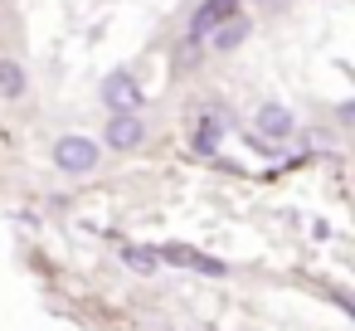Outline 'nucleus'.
I'll return each instance as SVG.
<instances>
[{"instance_id":"9d476101","label":"nucleus","mask_w":355,"mask_h":331,"mask_svg":"<svg viewBox=\"0 0 355 331\" xmlns=\"http://www.w3.org/2000/svg\"><path fill=\"white\" fill-rule=\"evenodd\" d=\"M190 268H195V273H205V278H224V273H229L219 258H205V253H195V258H190Z\"/></svg>"},{"instance_id":"6e6552de","label":"nucleus","mask_w":355,"mask_h":331,"mask_svg":"<svg viewBox=\"0 0 355 331\" xmlns=\"http://www.w3.org/2000/svg\"><path fill=\"white\" fill-rule=\"evenodd\" d=\"M243 40H248V20H243V15H239V20H224V25L214 30V49H219V54H234Z\"/></svg>"},{"instance_id":"7ed1b4c3","label":"nucleus","mask_w":355,"mask_h":331,"mask_svg":"<svg viewBox=\"0 0 355 331\" xmlns=\"http://www.w3.org/2000/svg\"><path fill=\"white\" fill-rule=\"evenodd\" d=\"M103 103H107V112H141V83L127 69H117L103 78Z\"/></svg>"},{"instance_id":"20e7f679","label":"nucleus","mask_w":355,"mask_h":331,"mask_svg":"<svg viewBox=\"0 0 355 331\" xmlns=\"http://www.w3.org/2000/svg\"><path fill=\"white\" fill-rule=\"evenodd\" d=\"M253 132H258L263 142H287V137L297 132V117H292L282 103H263V108L253 112Z\"/></svg>"},{"instance_id":"0eeeda50","label":"nucleus","mask_w":355,"mask_h":331,"mask_svg":"<svg viewBox=\"0 0 355 331\" xmlns=\"http://www.w3.org/2000/svg\"><path fill=\"white\" fill-rule=\"evenodd\" d=\"M25 88H30L25 69H20L15 59H0V98H6V103H15V98H25Z\"/></svg>"},{"instance_id":"f03ea898","label":"nucleus","mask_w":355,"mask_h":331,"mask_svg":"<svg viewBox=\"0 0 355 331\" xmlns=\"http://www.w3.org/2000/svg\"><path fill=\"white\" fill-rule=\"evenodd\" d=\"M141 142H146V122H141L137 112H112V117H107V132H103V146H107V151H122V156H127V151H137Z\"/></svg>"},{"instance_id":"f257e3e1","label":"nucleus","mask_w":355,"mask_h":331,"mask_svg":"<svg viewBox=\"0 0 355 331\" xmlns=\"http://www.w3.org/2000/svg\"><path fill=\"white\" fill-rule=\"evenodd\" d=\"M49 156H54V171H64V176H93L98 161H103V146L93 137H83V132H69V137L54 142Z\"/></svg>"},{"instance_id":"39448f33","label":"nucleus","mask_w":355,"mask_h":331,"mask_svg":"<svg viewBox=\"0 0 355 331\" xmlns=\"http://www.w3.org/2000/svg\"><path fill=\"white\" fill-rule=\"evenodd\" d=\"M224 20H234V0H205V6L195 10V20H190V40H200V35L219 30Z\"/></svg>"},{"instance_id":"1a4fd4ad","label":"nucleus","mask_w":355,"mask_h":331,"mask_svg":"<svg viewBox=\"0 0 355 331\" xmlns=\"http://www.w3.org/2000/svg\"><path fill=\"white\" fill-rule=\"evenodd\" d=\"M156 258H161V263H185V268H190L195 248H185V244H166V248H156Z\"/></svg>"},{"instance_id":"423d86ee","label":"nucleus","mask_w":355,"mask_h":331,"mask_svg":"<svg viewBox=\"0 0 355 331\" xmlns=\"http://www.w3.org/2000/svg\"><path fill=\"white\" fill-rule=\"evenodd\" d=\"M122 263H127L137 278H156V273H161V258H156V248H146V244H122Z\"/></svg>"}]
</instances>
